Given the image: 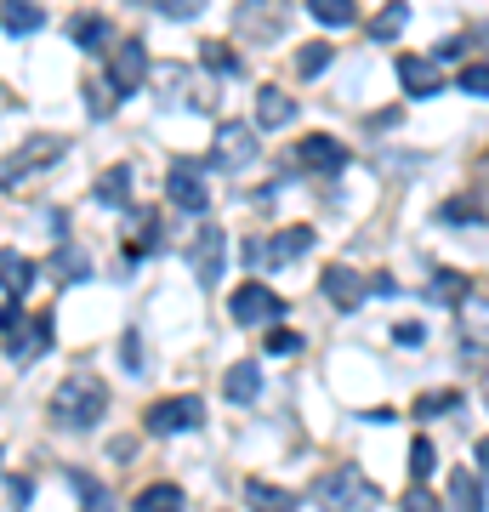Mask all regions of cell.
I'll list each match as a JSON object with an SVG mask.
<instances>
[{"label":"cell","mask_w":489,"mask_h":512,"mask_svg":"<svg viewBox=\"0 0 489 512\" xmlns=\"http://www.w3.org/2000/svg\"><path fill=\"white\" fill-rule=\"evenodd\" d=\"M103 410H109V387H103V376L74 370V376L57 382V393H52V421H57V427L80 433V427H91Z\"/></svg>","instance_id":"cell-1"},{"label":"cell","mask_w":489,"mask_h":512,"mask_svg":"<svg viewBox=\"0 0 489 512\" xmlns=\"http://www.w3.org/2000/svg\"><path fill=\"white\" fill-rule=\"evenodd\" d=\"M313 501L325 512H376L381 490H376V478H364L353 461H342V467H330V473L313 478Z\"/></svg>","instance_id":"cell-2"},{"label":"cell","mask_w":489,"mask_h":512,"mask_svg":"<svg viewBox=\"0 0 489 512\" xmlns=\"http://www.w3.org/2000/svg\"><path fill=\"white\" fill-rule=\"evenodd\" d=\"M222 262H228V234H222L217 222H200L188 234V268H194V279H200L205 291L222 279Z\"/></svg>","instance_id":"cell-3"},{"label":"cell","mask_w":489,"mask_h":512,"mask_svg":"<svg viewBox=\"0 0 489 512\" xmlns=\"http://www.w3.org/2000/svg\"><path fill=\"white\" fill-rule=\"evenodd\" d=\"M200 421H205V404L194 399V393H177V399L148 404L143 427H148V433H160V439H171V433H194Z\"/></svg>","instance_id":"cell-4"},{"label":"cell","mask_w":489,"mask_h":512,"mask_svg":"<svg viewBox=\"0 0 489 512\" xmlns=\"http://www.w3.org/2000/svg\"><path fill=\"white\" fill-rule=\"evenodd\" d=\"M52 160H63V137H29V143H18L0 160V183L18 188L29 171H40V165H52Z\"/></svg>","instance_id":"cell-5"},{"label":"cell","mask_w":489,"mask_h":512,"mask_svg":"<svg viewBox=\"0 0 489 512\" xmlns=\"http://www.w3.org/2000/svg\"><path fill=\"white\" fill-rule=\"evenodd\" d=\"M143 74H148V52H143V40H120L109 52V97L120 103V97H131L137 86H143Z\"/></svg>","instance_id":"cell-6"},{"label":"cell","mask_w":489,"mask_h":512,"mask_svg":"<svg viewBox=\"0 0 489 512\" xmlns=\"http://www.w3.org/2000/svg\"><path fill=\"white\" fill-rule=\"evenodd\" d=\"M228 313H234V325H273V319L285 313V302H279V291H268L262 279H251V285H239L234 291Z\"/></svg>","instance_id":"cell-7"},{"label":"cell","mask_w":489,"mask_h":512,"mask_svg":"<svg viewBox=\"0 0 489 512\" xmlns=\"http://www.w3.org/2000/svg\"><path fill=\"white\" fill-rule=\"evenodd\" d=\"M165 194H171V205H182V211H194V217H200L205 205H211L205 171H200L194 160H171V171H165Z\"/></svg>","instance_id":"cell-8"},{"label":"cell","mask_w":489,"mask_h":512,"mask_svg":"<svg viewBox=\"0 0 489 512\" xmlns=\"http://www.w3.org/2000/svg\"><path fill=\"white\" fill-rule=\"evenodd\" d=\"M455 336L467 353H489V296L472 291L461 308H455Z\"/></svg>","instance_id":"cell-9"},{"label":"cell","mask_w":489,"mask_h":512,"mask_svg":"<svg viewBox=\"0 0 489 512\" xmlns=\"http://www.w3.org/2000/svg\"><path fill=\"white\" fill-rule=\"evenodd\" d=\"M211 160L222 165V171H245V165L256 160V131L251 126H217V148H211Z\"/></svg>","instance_id":"cell-10"},{"label":"cell","mask_w":489,"mask_h":512,"mask_svg":"<svg viewBox=\"0 0 489 512\" xmlns=\"http://www.w3.org/2000/svg\"><path fill=\"white\" fill-rule=\"evenodd\" d=\"M46 348H52V313H35V319H23L18 325V336H6V353H12L18 365L40 359Z\"/></svg>","instance_id":"cell-11"},{"label":"cell","mask_w":489,"mask_h":512,"mask_svg":"<svg viewBox=\"0 0 489 512\" xmlns=\"http://www.w3.org/2000/svg\"><path fill=\"white\" fill-rule=\"evenodd\" d=\"M308 245H313V228H279L268 245H251V256H262V262H279V268H285V262H296Z\"/></svg>","instance_id":"cell-12"},{"label":"cell","mask_w":489,"mask_h":512,"mask_svg":"<svg viewBox=\"0 0 489 512\" xmlns=\"http://www.w3.org/2000/svg\"><path fill=\"white\" fill-rule=\"evenodd\" d=\"M399 80L410 97H433L444 86V74H438V57H399Z\"/></svg>","instance_id":"cell-13"},{"label":"cell","mask_w":489,"mask_h":512,"mask_svg":"<svg viewBox=\"0 0 489 512\" xmlns=\"http://www.w3.org/2000/svg\"><path fill=\"white\" fill-rule=\"evenodd\" d=\"M296 160L308 165V171H342V165H347V148L336 143V137H325V131H319V137H302Z\"/></svg>","instance_id":"cell-14"},{"label":"cell","mask_w":489,"mask_h":512,"mask_svg":"<svg viewBox=\"0 0 489 512\" xmlns=\"http://www.w3.org/2000/svg\"><path fill=\"white\" fill-rule=\"evenodd\" d=\"M325 296H330V302H336L342 313H353L364 296H370V285H364L353 268H325Z\"/></svg>","instance_id":"cell-15"},{"label":"cell","mask_w":489,"mask_h":512,"mask_svg":"<svg viewBox=\"0 0 489 512\" xmlns=\"http://www.w3.org/2000/svg\"><path fill=\"white\" fill-rule=\"evenodd\" d=\"M29 285H35V262L23 251H0V291L12 296V302H23Z\"/></svg>","instance_id":"cell-16"},{"label":"cell","mask_w":489,"mask_h":512,"mask_svg":"<svg viewBox=\"0 0 489 512\" xmlns=\"http://www.w3.org/2000/svg\"><path fill=\"white\" fill-rule=\"evenodd\" d=\"M290 120H296V97H285L279 86H262V92H256V126L279 131V126H290Z\"/></svg>","instance_id":"cell-17"},{"label":"cell","mask_w":489,"mask_h":512,"mask_svg":"<svg viewBox=\"0 0 489 512\" xmlns=\"http://www.w3.org/2000/svg\"><path fill=\"white\" fill-rule=\"evenodd\" d=\"M245 507L251 512H296V495L268 484V478H251V484H245Z\"/></svg>","instance_id":"cell-18"},{"label":"cell","mask_w":489,"mask_h":512,"mask_svg":"<svg viewBox=\"0 0 489 512\" xmlns=\"http://www.w3.org/2000/svg\"><path fill=\"white\" fill-rule=\"evenodd\" d=\"M69 40H74V46H86V52H97V46H109V40H114V29H109V18L80 12V18H69Z\"/></svg>","instance_id":"cell-19"},{"label":"cell","mask_w":489,"mask_h":512,"mask_svg":"<svg viewBox=\"0 0 489 512\" xmlns=\"http://www.w3.org/2000/svg\"><path fill=\"white\" fill-rule=\"evenodd\" d=\"M222 393H228L234 404H251L256 393H262V370H256L251 359H245V365H234L228 376H222Z\"/></svg>","instance_id":"cell-20"},{"label":"cell","mask_w":489,"mask_h":512,"mask_svg":"<svg viewBox=\"0 0 489 512\" xmlns=\"http://www.w3.org/2000/svg\"><path fill=\"white\" fill-rule=\"evenodd\" d=\"M131 507H137V512H182V507H188V495H182L177 484H148V490H137Z\"/></svg>","instance_id":"cell-21"},{"label":"cell","mask_w":489,"mask_h":512,"mask_svg":"<svg viewBox=\"0 0 489 512\" xmlns=\"http://www.w3.org/2000/svg\"><path fill=\"white\" fill-rule=\"evenodd\" d=\"M450 507L455 512H484V484H478V473H455L450 478Z\"/></svg>","instance_id":"cell-22"},{"label":"cell","mask_w":489,"mask_h":512,"mask_svg":"<svg viewBox=\"0 0 489 512\" xmlns=\"http://www.w3.org/2000/svg\"><path fill=\"white\" fill-rule=\"evenodd\" d=\"M97 200L103 205H126L131 200V165H109V171L97 177Z\"/></svg>","instance_id":"cell-23"},{"label":"cell","mask_w":489,"mask_h":512,"mask_svg":"<svg viewBox=\"0 0 489 512\" xmlns=\"http://www.w3.org/2000/svg\"><path fill=\"white\" fill-rule=\"evenodd\" d=\"M0 23H6V29H12V35H35L40 23H46V12H40L35 0H12V6H6V12H0Z\"/></svg>","instance_id":"cell-24"},{"label":"cell","mask_w":489,"mask_h":512,"mask_svg":"<svg viewBox=\"0 0 489 512\" xmlns=\"http://www.w3.org/2000/svg\"><path fill=\"white\" fill-rule=\"evenodd\" d=\"M91 274V256L74 251V245H63V251L52 256V279H63V285H80V279Z\"/></svg>","instance_id":"cell-25"},{"label":"cell","mask_w":489,"mask_h":512,"mask_svg":"<svg viewBox=\"0 0 489 512\" xmlns=\"http://www.w3.org/2000/svg\"><path fill=\"white\" fill-rule=\"evenodd\" d=\"M330 40H308V46H296V74H302V80H313V74H325L330 69Z\"/></svg>","instance_id":"cell-26"},{"label":"cell","mask_w":489,"mask_h":512,"mask_svg":"<svg viewBox=\"0 0 489 512\" xmlns=\"http://www.w3.org/2000/svg\"><path fill=\"white\" fill-rule=\"evenodd\" d=\"M308 12L325 23V29H347V23L359 18V6H353V0H313Z\"/></svg>","instance_id":"cell-27"},{"label":"cell","mask_w":489,"mask_h":512,"mask_svg":"<svg viewBox=\"0 0 489 512\" xmlns=\"http://www.w3.org/2000/svg\"><path fill=\"white\" fill-rule=\"evenodd\" d=\"M433 296H438V302H455V308H461V302H467V279L444 268V274L433 279Z\"/></svg>","instance_id":"cell-28"},{"label":"cell","mask_w":489,"mask_h":512,"mask_svg":"<svg viewBox=\"0 0 489 512\" xmlns=\"http://www.w3.org/2000/svg\"><path fill=\"white\" fill-rule=\"evenodd\" d=\"M433 467H438V450H433V439H416V444H410V473H416V484H421L427 473H433Z\"/></svg>","instance_id":"cell-29"},{"label":"cell","mask_w":489,"mask_h":512,"mask_svg":"<svg viewBox=\"0 0 489 512\" xmlns=\"http://www.w3.org/2000/svg\"><path fill=\"white\" fill-rule=\"evenodd\" d=\"M455 80H461V92L467 97H489V63H467Z\"/></svg>","instance_id":"cell-30"},{"label":"cell","mask_w":489,"mask_h":512,"mask_svg":"<svg viewBox=\"0 0 489 512\" xmlns=\"http://www.w3.org/2000/svg\"><path fill=\"white\" fill-rule=\"evenodd\" d=\"M404 18H410V6H387V12L370 23V35H376V40H393V35L404 29Z\"/></svg>","instance_id":"cell-31"},{"label":"cell","mask_w":489,"mask_h":512,"mask_svg":"<svg viewBox=\"0 0 489 512\" xmlns=\"http://www.w3.org/2000/svg\"><path fill=\"white\" fill-rule=\"evenodd\" d=\"M205 63H211L217 74H239V52H234V46H222V40L205 46Z\"/></svg>","instance_id":"cell-32"},{"label":"cell","mask_w":489,"mask_h":512,"mask_svg":"<svg viewBox=\"0 0 489 512\" xmlns=\"http://www.w3.org/2000/svg\"><path fill=\"white\" fill-rule=\"evenodd\" d=\"M444 410H461V393H427V399H416V416H444Z\"/></svg>","instance_id":"cell-33"},{"label":"cell","mask_w":489,"mask_h":512,"mask_svg":"<svg viewBox=\"0 0 489 512\" xmlns=\"http://www.w3.org/2000/svg\"><path fill=\"white\" fill-rule=\"evenodd\" d=\"M18 325H23V302L6 296V302H0V342H6V336H18Z\"/></svg>","instance_id":"cell-34"},{"label":"cell","mask_w":489,"mask_h":512,"mask_svg":"<svg viewBox=\"0 0 489 512\" xmlns=\"http://www.w3.org/2000/svg\"><path fill=\"white\" fill-rule=\"evenodd\" d=\"M74 484L86 490V507H80V512H114V501H109V495H103V490H91L86 478H74Z\"/></svg>","instance_id":"cell-35"},{"label":"cell","mask_w":489,"mask_h":512,"mask_svg":"<svg viewBox=\"0 0 489 512\" xmlns=\"http://www.w3.org/2000/svg\"><path fill=\"white\" fill-rule=\"evenodd\" d=\"M404 512H444V507H438L433 495H427V490H421V484H416V490L404 495Z\"/></svg>","instance_id":"cell-36"},{"label":"cell","mask_w":489,"mask_h":512,"mask_svg":"<svg viewBox=\"0 0 489 512\" xmlns=\"http://www.w3.org/2000/svg\"><path fill=\"white\" fill-rule=\"evenodd\" d=\"M444 222H478V205H472V200H450V205H444Z\"/></svg>","instance_id":"cell-37"},{"label":"cell","mask_w":489,"mask_h":512,"mask_svg":"<svg viewBox=\"0 0 489 512\" xmlns=\"http://www.w3.org/2000/svg\"><path fill=\"white\" fill-rule=\"evenodd\" d=\"M393 342H404V348H421V342H427V330L404 319V325H393Z\"/></svg>","instance_id":"cell-38"},{"label":"cell","mask_w":489,"mask_h":512,"mask_svg":"<svg viewBox=\"0 0 489 512\" xmlns=\"http://www.w3.org/2000/svg\"><path fill=\"white\" fill-rule=\"evenodd\" d=\"M160 12H165V18H200V6H194V0H160Z\"/></svg>","instance_id":"cell-39"},{"label":"cell","mask_w":489,"mask_h":512,"mask_svg":"<svg viewBox=\"0 0 489 512\" xmlns=\"http://www.w3.org/2000/svg\"><path fill=\"white\" fill-rule=\"evenodd\" d=\"M296 348H302V342H296L290 330H268V353H296Z\"/></svg>","instance_id":"cell-40"},{"label":"cell","mask_w":489,"mask_h":512,"mask_svg":"<svg viewBox=\"0 0 489 512\" xmlns=\"http://www.w3.org/2000/svg\"><path fill=\"white\" fill-rule=\"evenodd\" d=\"M6 495H12L18 507H29V495H35V484H29V478H12V484H6Z\"/></svg>","instance_id":"cell-41"},{"label":"cell","mask_w":489,"mask_h":512,"mask_svg":"<svg viewBox=\"0 0 489 512\" xmlns=\"http://www.w3.org/2000/svg\"><path fill=\"white\" fill-rule=\"evenodd\" d=\"M478 461H484V473H489V439H478Z\"/></svg>","instance_id":"cell-42"},{"label":"cell","mask_w":489,"mask_h":512,"mask_svg":"<svg viewBox=\"0 0 489 512\" xmlns=\"http://www.w3.org/2000/svg\"><path fill=\"white\" fill-rule=\"evenodd\" d=\"M484 393H489V387H484Z\"/></svg>","instance_id":"cell-43"}]
</instances>
